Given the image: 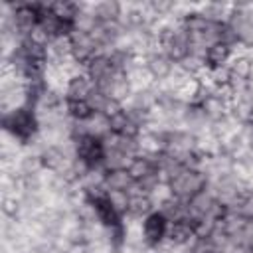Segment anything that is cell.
<instances>
[{"label":"cell","instance_id":"2","mask_svg":"<svg viewBox=\"0 0 253 253\" xmlns=\"http://www.w3.org/2000/svg\"><path fill=\"white\" fill-rule=\"evenodd\" d=\"M166 186L174 198L188 202L210 186V176L202 168H182L166 182Z\"/></svg>","mask_w":253,"mask_h":253},{"label":"cell","instance_id":"23","mask_svg":"<svg viewBox=\"0 0 253 253\" xmlns=\"http://www.w3.org/2000/svg\"><path fill=\"white\" fill-rule=\"evenodd\" d=\"M208 253H217V251H208Z\"/></svg>","mask_w":253,"mask_h":253},{"label":"cell","instance_id":"3","mask_svg":"<svg viewBox=\"0 0 253 253\" xmlns=\"http://www.w3.org/2000/svg\"><path fill=\"white\" fill-rule=\"evenodd\" d=\"M73 144H75V160H79L89 170L103 168V156H105L103 138L85 134V136L73 138Z\"/></svg>","mask_w":253,"mask_h":253},{"label":"cell","instance_id":"9","mask_svg":"<svg viewBox=\"0 0 253 253\" xmlns=\"http://www.w3.org/2000/svg\"><path fill=\"white\" fill-rule=\"evenodd\" d=\"M93 89H95V83L85 73H77L67 79L63 87V97L65 101H87Z\"/></svg>","mask_w":253,"mask_h":253},{"label":"cell","instance_id":"16","mask_svg":"<svg viewBox=\"0 0 253 253\" xmlns=\"http://www.w3.org/2000/svg\"><path fill=\"white\" fill-rule=\"evenodd\" d=\"M126 170H128V174H130V178H132L134 182H140V180H144L146 176H150L152 172H156L158 166H156V160H154L152 156L136 154V156L128 162Z\"/></svg>","mask_w":253,"mask_h":253},{"label":"cell","instance_id":"13","mask_svg":"<svg viewBox=\"0 0 253 253\" xmlns=\"http://www.w3.org/2000/svg\"><path fill=\"white\" fill-rule=\"evenodd\" d=\"M107 192H132L134 180L130 178L126 168H117V170H105V180H103Z\"/></svg>","mask_w":253,"mask_h":253},{"label":"cell","instance_id":"8","mask_svg":"<svg viewBox=\"0 0 253 253\" xmlns=\"http://www.w3.org/2000/svg\"><path fill=\"white\" fill-rule=\"evenodd\" d=\"M231 83L229 85H245L253 81V55L249 53H235L227 65Z\"/></svg>","mask_w":253,"mask_h":253},{"label":"cell","instance_id":"11","mask_svg":"<svg viewBox=\"0 0 253 253\" xmlns=\"http://www.w3.org/2000/svg\"><path fill=\"white\" fill-rule=\"evenodd\" d=\"M115 71H117V69H115V65H113L109 53H97V55H93V57L85 63V75H87L95 85L101 83L103 79H107L109 75H113Z\"/></svg>","mask_w":253,"mask_h":253},{"label":"cell","instance_id":"22","mask_svg":"<svg viewBox=\"0 0 253 253\" xmlns=\"http://www.w3.org/2000/svg\"><path fill=\"white\" fill-rule=\"evenodd\" d=\"M22 210H24L22 200H18L16 196H6V198H4V202H2V211H4L6 217L16 219V217L20 215Z\"/></svg>","mask_w":253,"mask_h":253},{"label":"cell","instance_id":"21","mask_svg":"<svg viewBox=\"0 0 253 253\" xmlns=\"http://www.w3.org/2000/svg\"><path fill=\"white\" fill-rule=\"evenodd\" d=\"M111 101H113V99H109L97 85H95V89L91 91V95H89V99H87V103L91 105V109H93L95 113H103V115H105V111H107V107H109Z\"/></svg>","mask_w":253,"mask_h":253},{"label":"cell","instance_id":"18","mask_svg":"<svg viewBox=\"0 0 253 253\" xmlns=\"http://www.w3.org/2000/svg\"><path fill=\"white\" fill-rule=\"evenodd\" d=\"M196 10L210 22H217V24H225L229 12H231V4H221V2H208V4H200L196 6Z\"/></svg>","mask_w":253,"mask_h":253},{"label":"cell","instance_id":"1","mask_svg":"<svg viewBox=\"0 0 253 253\" xmlns=\"http://www.w3.org/2000/svg\"><path fill=\"white\" fill-rule=\"evenodd\" d=\"M4 130L6 134H10L16 142L30 146L42 132V125H40V117L34 109L30 107H18L12 109L10 113L4 115Z\"/></svg>","mask_w":253,"mask_h":253},{"label":"cell","instance_id":"5","mask_svg":"<svg viewBox=\"0 0 253 253\" xmlns=\"http://www.w3.org/2000/svg\"><path fill=\"white\" fill-rule=\"evenodd\" d=\"M69 43H71V57L79 65H85L93 55L99 53V47H97L91 32H83V30L73 28L69 34Z\"/></svg>","mask_w":253,"mask_h":253},{"label":"cell","instance_id":"12","mask_svg":"<svg viewBox=\"0 0 253 253\" xmlns=\"http://www.w3.org/2000/svg\"><path fill=\"white\" fill-rule=\"evenodd\" d=\"M227 213L243 219V221H253V188L245 186L237 198L227 206Z\"/></svg>","mask_w":253,"mask_h":253},{"label":"cell","instance_id":"14","mask_svg":"<svg viewBox=\"0 0 253 253\" xmlns=\"http://www.w3.org/2000/svg\"><path fill=\"white\" fill-rule=\"evenodd\" d=\"M156 210V202L152 196L142 194V192H132L130 194V202H128V217L130 219H144L148 213H152Z\"/></svg>","mask_w":253,"mask_h":253},{"label":"cell","instance_id":"10","mask_svg":"<svg viewBox=\"0 0 253 253\" xmlns=\"http://www.w3.org/2000/svg\"><path fill=\"white\" fill-rule=\"evenodd\" d=\"M235 55V47L225 43V42H215L206 49L204 55V65L206 69H217V67H227L231 57Z\"/></svg>","mask_w":253,"mask_h":253},{"label":"cell","instance_id":"17","mask_svg":"<svg viewBox=\"0 0 253 253\" xmlns=\"http://www.w3.org/2000/svg\"><path fill=\"white\" fill-rule=\"evenodd\" d=\"M200 107L204 109V113H206V117L210 119V123H217V121L229 117V103H225L223 99H219V97L213 95V93H210V95L200 103Z\"/></svg>","mask_w":253,"mask_h":253},{"label":"cell","instance_id":"15","mask_svg":"<svg viewBox=\"0 0 253 253\" xmlns=\"http://www.w3.org/2000/svg\"><path fill=\"white\" fill-rule=\"evenodd\" d=\"M125 6L117 0H101L91 4V12L97 18V22H119L123 16Z\"/></svg>","mask_w":253,"mask_h":253},{"label":"cell","instance_id":"20","mask_svg":"<svg viewBox=\"0 0 253 253\" xmlns=\"http://www.w3.org/2000/svg\"><path fill=\"white\" fill-rule=\"evenodd\" d=\"M107 200H109V204L113 206V210L119 215L126 217V213H128V202H130V194L128 192H107Z\"/></svg>","mask_w":253,"mask_h":253},{"label":"cell","instance_id":"19","mask_svg":"<svg viewBox=\"0 0 253 253\" xmlns=\"http://www.w3.org/2000/svg\"><path fill=\"white\" fill-rule=\"evenodd\" d=\"M95 111L87 101H65V115L73 123H83L87 121Z\"/></svg>","mask_w":253,"mask_h":253},{"label":"cell","instance_id":"7","mask_svg":"<svg viewBox=\"0 0 253 253\" xmlns=\"http://www.w3.org/2000/svg\"><path fill=\"white\" fill-rule=\"evenodd\" d=\"M144 67L148 69L150 77H152L156 83H162V81L170 79V75H172L174 69H176V63H174L164 51H154V53H150V55L144 59Z\"/></svg>","mask_w":253,"mask_h":253},{"label":"cell","instance_id":"4","mask_svg":"<svg viewBox=\"0 0 253 253\" xmlns=\"http://www.w3.org/2000/svg\"><path fill=\"white\" fill-rule=\"evenodd\" d=\"M168 225L170 221L160 210H154L152 213H148L140 221V233H142L144 245L150 249H158L160 245H164L168 235Z\"/></svg>","mask_w":253,"mask_h":253},{"label":"cell","instance_id":"6","mask_svg":"<svg viewBox=\"0 0 253 253\" xmlns=\"http://www.w3.org/2000/svg\"><path fill=\"white\" fill-rule=\"evenodd\" d=\"M196 237H198L196 223L192 219H178V221H170L166 243H170L174 247H188V245H192V241Z\"/></svg>","mask_w":253,"mask_h":253}]
</instances>
